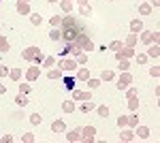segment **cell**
Returning <instances> with one entry per match:
<instances>
[{
    "label": "cell",
    "instance_id": "d590c367",
    "mask_svg": "<svg viewBox=\"0 0 160 143\" xmlns=\"http://www.w3.org/2000/svg\"><path fill=\"white\" fill-rule=\"evenodd\" d=\"M88 86L94 90V88H98V86H100V79H92V77H90V79H88Z\"/></svg>",
    "mask_w": 160,
    "mask_h": 143
},
{
    "label": "cell",
    "instance_id": "8fae6325",
    "mask_svg": "<svg viewBox=\"0 0 160 143\" xmlns=\"http://www.w3.org/2000/svg\"><path fill=\"white\" fill-rule=\"evenodd\" d=\"M17 11H19L21 15H28V13H30V4H28L26 0H19V2H17Z\"/></svg>",
    "mask_w": 160,
    "mask_h": 143
},
{
    "label": "cell",
    "instance_id": "ffe728a7",
    "mask_svg": "<svg viewBox=\"0 0 160 143\" xmlns=\"http://www.w3.org/2000/svg\"><path fill=\"white\" fill-rule=\"evenodd\" d=\"M135 128H137V126H135ZM137 135H139L141 139H147V137H150V128H145V126H139V128H137Z\"/></svg>",
    "mask_w": 160,
    "mask_h": 143
},
{
    "label": "cell",
    "instance_id": "9c48e42d",
    "mask_svg": "<svg viewBox=\"0 0 160 143\" xmlns=\"http://www.w3.org/2000/svg\"><path fill=\"white\" fill-rule=\"evenodd\" d=\"M39 53V47H28V49H24V60H34V56Z\"/></svg>",
    "mask_w": 160,
    "mask_h": 143
},
{
    "label": "cell",
    "instance_id": "836d02e7",
    "mask_svg": "<svg viewBox=\"0 0 160 143\" xmlns=\"http://www.w3.org/2000/svg\"><path fill=\"white\" fill-rule=\"evenodd\" d=\"M64 86H66L68 90H75V79H73V77H66V79H64Z\"/></svg>",
    "mask_w": 160,
    "mask_h": 143
},
{
    "label": "cell",
    "instance_id": "d6986e66",
    "mask_svg": "<svg viewBox=\"0 0 160 143\" xmlns=\"http://www.w3.org/2000/svg\"><path fill=\"white\" fill-rule=\"evenodd\" d=\"M47 77H49V79H60V77H62V71H60V68H49Z\"/></svg>",
    "mask_w": 160,
    "mask_h": 143
},
{
    "label": "cell",
    "instance_id": "52a82bcc",
    "mask_svg": "<svg viewBox=\"0 0 160 143\" xmlns=\"http://www.w3.org/2000/svg\"><path fill=\"white\" fill-rule=\"evenodd\" d=\"M141 41L147 43V45H152V43L158 41V32H143V34H141Z\"/></svg>",
    "mask_w": 160,
    "mask_h": 143
},
{
    "label": "cell",
    "instance_id": "8992f818",
    "mask_svg": "<svg viewBox=\"0 0 160 143\" xmlns=\"http://www.w3.org/2000/svg\"><path fill=\"white\" fill-rule=\"evenodd\" d=\"M77 68V62L75 60H60V71H66V73H71V71H75Z\"/></svg>",
    "mask_w": 160,
    "mask_h": 143
},
{
    "label": "cell",
    "instance_id": "ba28073f",
    "mask_svg": "<svg viewBox=\"0 0 160 143\" xmlns=\"http://www.w3.org/2000/svg\"><path fill=\"white\" fill-rule=\"evenodd\" d=\"M39 75H41V68H39V66H30V68H28V73H26L28 81H34Z\"/></svg>",
    "mask_w": 160,
    "mask_h": 143
},
{
    "label": "cell",
    "instance_id": "f546056e",
    "mask_svg": "<svg viewBox=\"0 0 160 143\" xmlns=\"http://www.w3.org/2000/svg\"><path fill=\"white\" fill-rule=\"evenodd\" d=\"M49 39H51V41L62 39V30H51V32H49Z\"/></svg>",
    "mask_w": 160,
    "mask_h": 143
},
{
    "label": "cell",
    "instance_id": "bcb514c9",
    "mask_svg": "<svg viewBox=\"0 0 160 143\" xmlns=\"http://www.w3.org/2000/svg\"><path fill=\"white\" fill-rule=\"evenodd\" d=\"M126 90H128V92H126V96H128V98L137 96V90H135V88H126Z\"/></svg>",
    "mask_w": 160,
    "mask_h": 143
},
{
    "label": "cell",
    "instance_id": "3957f363",
    "mask_svg": "<svg viewBox=\"0 0 160 143\" xmlns=\"http://www.w3.org/2000/svg\"><path fill=\"white\" fill-rule=\"evenodd\" d=\"M130 83H132V75H130L128 71H124V73L120 75V79H118V83H115V86H118V90H126Z\"/></svg>",
    "mask_w": 160,
    "mask_h": 143
},
{
    "label": "cell",
    "instance_id": "816d5d0a",
    "mask_svg": "<svg viewBox=\"0 0 160 143\" xmlns=\"http://www.w3.org/2000/svg\"><path fill=\"white\" fill-rule=\"evenodd\" d=\"M4 92H6V88H4V86H0V94H4Z\"/></svg>",
    "mask_w": 160,
    "mask_h": 143
},
{
    "label": "cell",
    "instance_id": "7c38bea8",
    "mask_svg": "<svg viewBox=\"0 0 160 143\" xmlns=\"http://www.w3.org/2000/svg\"><path fill=\"white\" fill-rule=\"evenodd\" d=\"M141 30H143V21H141V19H132V21H130V32L137 34V32H141Z\"/></svg>",
    "mask_w": 160,
    "mask_h": 143
},
{
    "label": "cell",
    "instance_id": "f1b7e54d",
    "mask_svg": "<svg viewBox=\"0 0 160 143\" xmlns=\"http://www.w3.org/2000/svg\"><path fill=\"white\" fill-rule=\"evenodd\" d=\"M139 11H141V15H150L152 13V4H141Z\"/></svg>",
    "mask_w": 160,
    "mask_h": 143
},
{
    "label": "cell",
    "instance_id": "ac0fdd59",
    "mask_svg": "<svg viewBox=\"0 0 160 143\" xmlns=\"http://www.w3.org/2000/svg\"><path fill=\"white\" fill-rule=\"evenodd\" d=\"M77 79H79V81H88V79H90V71H88V68H79Z\"/></svg>",
    "mask_w": 160,
    "mask_h": 143
},
{
    "label": "cell",
    "instance_id": "d6a6232c",
    "mask_svg": "<svg viewBox=\"0 0 160 143\" xmlns=\"http://www.w3.org/2000/svg\"><path fill=\"white\" fill-rule=\"evenodd\" d=\"M30 21H32L34 26H41V24H43V17H41V15H37V13H34V15H30Z\"/></svg>",
    "mask_w": 160,
    "mask_h": 143
},
{
    "label": "cell",
    "instance_id": "7bdbcfd3",
    "mask_svg": "<svg viewBox=\"0 0 160 143\" xmlns=\"http://www.w3.org/2000/svg\"><path fill=\"white\" fill-rule=\"evenodd\" d=\"M109 49H111V51H118V49H122V43L120 41H113V43L109 45Z\"/></svg>",
    "mask_w": 160,
    "mask_h": 143
},
{
    "label": "cell",
    "instance_id": "60d3db41",
    "mask_svg": "<svg viewBox=\"0 0 160 143\" xmlns=\"http://www.w3.org/2000/svg\"><path fill=\"white\" fill-rule=\"evenodd\" d=\"M118 126H128V118L126 115H120L118 118Z\"/></svg>",
    "mask_w": 160,
    "mask_h": 143
},
{
    "label": "cell",
    "instance_id": "e0dca14e",
    "mask_svg": "<svg viewBox=\"0 0 160 143\" xmlns=\"http://www.w3.org/2000/svg\"><path fill=\"white\" fill-rule=\"evenodd\" d=\"M66 139H68V141H81V130H71V133L66 135Z\"/></svg>",
    "mask_w": 160,
    "mask_h": 143
},
{
    "label": "cell",
    "instance_id": "4316f807",
    "mask_svg": "<svg viewBox=\"0 0 160 143\" xmlns=\"http://www.w3.org/2000/svg\"><path fill=\"white\" fill-rule=\"evenodd\" d=\"M111 79H115V73L113 71H103V81H111Z\"/></svg>",
    "mask_w": 160,
    "mask_h": 143
},
{
    "label": "cell",
    "instance_id": "681fc988",
    "mask_svg": "<svg viewBox=\"0 0 160 143\" xmlns=\"http://www.w3.org/2000/svg\"><path fill=\"white\" fill-rule=\"evenodd\" d=\"M21 139H24L26 143H32V141H34V135H24Z\"/></svg>",
    "mask_w": 160,
    "mask_h": 143
},
{
    "label": "cell",
    "instance_id": "f6af8a7d",
    "mask_svg": "<svg viewBox=\"0 0 160 143\" xmlns=\"http://www.w3.org/2000/svg\"><path fill=\"white\" fill-rule=\"evenodd\" d=\"M150 75H152V77H158V75H160V68H158V66H152V68H150Z\"/></svg>",
    "mask_w": 160,
    "mask_h": 143
},
{
    "label": "cell",
    "instance_id": "2e32d148",
    "mask_svg": "<svg viewBox=\"0 0 160 143\" xmlns=\"http://www.w3.org/2000/svg\"><path fill=\"white\" fill-rule=\"evenodd\" d=\"M120 139L122 141H132V139H135V133H132V130H122Z\"/></svg>",
    "mask_w": 160,
    "mask_h": 143
},
{
    "label": "cell",
    "instance_id": "5bb4252c",
    "mask_svg": "<svg viewBox=\"0 0 160 143\" xmlns=\"http://www.w3.org/2000/svg\"><path fill=\"white\" fill-rule=\"evenodd\" d=\"M62 111H64V113H73V111H75V102H73V100H64V102H62Z\"/></svg>",
    "mask_w": 160,
    "mask_h": 143
},
{
    "label": "cell",
    "instance_id": "db71d44e",
    "mask_svg": "<svg viewBox=\"0 0 160 143\" xmlns=\"http://www.w3.org/2000/svg\"><path fill=\"white\" fill-rule=\"evenodd\" d=\"M79 4H88V0H79Z\"/></svg>",
    "mask_w": 160,
    "mask_h": 143
},
{
    "label": "cell",
    "instance_id": "74e56055",
    "mask_svg": "<svg viewBox=\"0 0 160 143\" xmlns=\"http://www.w3.org/2000/svg\"><path fill=\"white\" fill-rule=\"evenodd\" d=\"M79 13H81V15H90V13H92V9H90V6H88V4H81Z\"/></svg>",
    "mask_w": 160,
    "mask_h": 143
},
{
    "label": "cell",
    "instance_id": "44dd1931",
    "mask_svg": "<svg viewBox=\"0 0 160 143\" xmlns=\"http://www.w3.org/2000/svg\"><path fill=\"white\" fill-rule=\"evenodd\" d=\"M60 4H62V11L64 13H71L73 11V0H62Z\"/></svg>",
    "mask_w": 160,
    "mask_h": 143
},
{
    "label": "cell",
    "instance_id": "d4e9b609",
    "mask_svg": "<svg viewBox=\"0 0 160 143\" xmlns=\"http://www.w3.org/2000/svg\"><path fill=\"white\" fill-rule=\"evenodd\" d=\"M137 107H139V100H137V96L128 98V109H130V111H137Z\"/></svg>",
    "mask_w": 160,
    "mask_h": 143
},
{
    "label": "cell",
    "instance_id": "8d00e7d4",
    "mask_svg": "<svg viewBox=\"0 0 160 143\" xmlns=\"http://www.w3.org/2000/svg\"><path fill=\"white\" fill-rule=\"evenodd\" d=\"M0 51H9V43L4 37H0Z\"/></svg>",
    "mask_w": 160,
    "mask_h": 143
},
{
    "label": "cell",
    "instance_id": "7a4b0ae2",
    "mask_svg": "<svg viewBox=\"0 0 160 143\" xmlns=\"http://www.w3.org/2000/svg\"><path fill=\"white\" fill-rule=\"evenodd\" d=\"M75 43H77V47H79L81 51H92V49H94L92 41H90V39H88V37L83 34V30L79 32V37H77V41H75Z\"/></svg>",
    "mask_w": 160,
    "mask_h": 143
},
{
    "label": "cell",
    "instance_id": "603a6c76",
    "mask_svg": "<svg viewBox=\"0 0 160 143\" xmlns=\"http://www.w3.org/2000/svg\"><path fill=\"white\" fill-rule=\"evenodd\" d=\"M126 45H128V47H135V45H137V34H135V32L126 37Z\"/></svg>",
    "mask_w": 160,
    "mask_h": 143
},
{
    "label": "cell",
    "instance_id": "6da1fadb",
    "mask_svg": "<svg viewBox=\"0 0 160 143\" xmlns=\"http://www.w3.org/2000/svg\"><path fill=\"white\" fill-rule=\"evenodd\" d=\"M60 26H62V39H64L66 43H75V41H77V37H79V32H81L79 21H77L75 17L66 15V17H62Z\"/></svg>",
    "mask_w": 160,
    "mask_h": 143
},
{
    "label": "cell",
    "instance_id": "83f0119b",
    "mask_svg": "<svg viewBox=\"0 0 160 143\" xmlns=\"http://www.w3.org/2000/svg\"><path fill=\"white\" fill-rule=\"evenodd\" d=\"M137 124H139V115H137V113H132V115H128V126H132V128H135Z\"/></svg>",
    "mask_w": 160,
    "mask_h": 143
},
{
    "label": "cell",
    "instance_id": "f5cc1de1",
    "mask_svg": "<svg viewBox=\"0 0 160 143\" xmlns=\"http://www.w3.org/2000/svg\"><path fill=\"white\" fill-rule=\"evenodd\" d=\"M152 4H154V6H158V4H160V0H152Z\"/></svg>",
    "mask_w": 160,
    "mask_h": 143
},
{
    "label": "cell",
    "instance_id": "1f68e13d",
    "mask_svg": "<svg viewBox=\"0 0 160 143\" xmlns=\"http://www.w3.org/2000/svg\"><path fill=\"white\" fill-rule=\"evenodd\" d=\"M96 111H98V115H100V118H107V115H109V107H105V105H100Z\"/></svg>",
    "mask_w": 160,
    "mask_h": 143
},
{
    "label": "cell",
    "instance_id": "f907efd6",
    "mask_svg": "<svg viewBox=\"0 0 160 143\" xmlns=\"http://www.w3.org/2000/svg\"><path fill=\"white\" fill-rule=\"evenodd\" d=\"M34 62H37V64H41V62H43V56H41V51L34 56Z\"/></svg>",
    "mask_w": 160,
    "mask_h": 143
},
{
    "label": "cell",
    "instance_id": "484cf974",
    "mask_svg": "<svg viewBox=\"0 0 160 143\" xmlns=\"http://www.w3.org/2000/svg\"><path fill=\"white\" fill-rule=\"evenodd\" d=\"M92 109H94V102H92V100H83L81 111H83V113H88V111H92Z\"/></svg>",
    "mask_w": 160,
    "mask_h": 143
},
{
    "label": "cell",
    "instance_id": "7402d4cb",
    "mask_svg": "<svg viewBox=\"0 0 160 143\" xmlns=\"http://www.w3.org/2000/svg\"><path fill=\"white\" fill-rule=\"evenodd\" d=\"M15 100H17V105H19V107H26V105L30 102V98H28L26 94H19L17 98H15Z\"/></svg>",
    "mask_w": 160,
    "mask_h": 143
},
{
    "label": "cell",
    "instance_id": "ee69618b",
    "mask_svg": "<svg viewBox=\"0 0 160 143\" xmlns=\"http://www.w3.org/2000/svg\"><path fill=\"white\" fill-rule=\"evenodd\" d=\"M137 62H139V64H145V62H147V53H141V56H137Z\"/></svg>",
    "mask_w": 160,
    "mask_h": 143
},
{
    "label": "cell",
    "instance_id": "c3c4849f",
    "mask_svg": "<svg viewBox=\"0 0 160 143\" xmlns=\"http://www.w3.org/2000/svg\"><path fill=\"white\" fill-rule=\"evenodd\" d=\"M6 75H9V68H6V66H2V64H0V77H6Z\"/></svg>",
    "mask_w": 160,
    "mask_h": 143
},
{
    "label": "cell",
    "instance_id": "e575fe53",
    "mask_svg": "<svg viewBox=\"0 0 160 143\" xmlns=\"http://www.w3.org/2000/svg\"><path fill=\"white\" fill-rule=\"evenodd\" d=\"M77 62H79V64H85V62H88V51H85V53H83V51L77 53Z\"/></svg>",
    "mask_w": 160,
    "mask_h": 143
},
{
    "label": "cell",
    "instance_id": "4dcf8cb0",
    "mask_svg": "<svg viewBox=\"0 0 160 143\" xmlns=\"http://www.w3.org/2000/svg\"><path fill=\"white\" fill-rule=\"evenodd\" d=\"M43 64H45V66H49V68H51V66H53V64H56V58H53V56H47V58H43Z\"/></svg>",
    "mask_w": 160,
    "mask_h": 143
},
{
    "label": "cell",
    "instance_id": "30bf717a",
    "mask_svg": "<svg viewBox=\"0 0 160 143\" xmlns=\"http://www.w3.org/2000/svg\"><path fill=\"white\" fill-rule=\"evenodd\" d=\"M73 98H75V100H92V94H90V92H79V90H75V92H73Z\"/></svg>",
    "mask_w": 160,
    "mask_h": 143
},
{
    "label": "cell",
    "instance_id": "b9f144b4",
    "mask_svg": "<svg viewBox=\"0 0 160 143\" xmlns=\"http://www.w3.org/2000/svg\"><path fill=\"white\" fill-rule=\"evenodd\" d=\"M60 21H62V17H58V15H53V17L49 19V24H51V26H60Z\"/></svg>",
    "mask_w": 160,
    "mask_h": 143
},
{
    "label": "cell",
    "instance_id": "9a60e30c",
    "mask_svg": "<svg viewBox=\"0 0 160 143\" xmlns=\"http://www.w3.org/2000/svg\"><path fill=\"white\" fill-rule=\"evenodd\" d=\"M158 56H160V47L156 45V43H154L152 47L147 49V58H158Z\"/></svg>",
    "mask_w": 160,
    "mask_h": 143
},
{
    "label": "cell",
    "instance_id": "7dc6e473",
    "mask_svg": "<svg viewBox=\"0 0 160 143\" xmlns=\"http://www.w3.org/2000/svg\"><path fill=\"white\" fill-rule=\"evenodd\" d=\"M19 90H21V94H28V92H30V86H28V83H21Z\"/></svg>",
    "mask_w": 160,
    "mask_h": 143
},
{
    "label": "cell",
    "instance_id": "5b68a950",
    "mask_svg": "<svg viewBox=\"0 0 160 143\" xmlns=\"http://www.w3.org/2000/svg\"><path fill=\"white\" fill-rule=\"evenodd\" d=\"M94 135H96V128L94 126H85L81 130V141H94Z\"/></svg>",
    "mask_w": 160,
    "mask_h": 143
},
{
    "label": "cell",
    "instance_id": "ab89813d",
    "mask_svg": "<svg viewBox=\"0 0 160 143\" xmlns=\"http://www.w3.org/2000/svg\"><path fill=\"white\" fill-rule=\"evenodd\" d=\"M118 62H120V71H128V68H130L128 60H118Z\"/></svg>",
    "mask_w": 160,
    "mask_h": 143
},
{
    "label": "cell",
    "instance_id": "cb8c5ba5",
    "mask_svg": "<svg viewBox=\"0 0 160 143\" xmlns=\"http://www.w3.org/2000/svg\"><path fill=\"white\" fill-rule=\"evenodd\" d=\"M9 77H11L13 81H19V77H21V71H19V68H13V71H9Z\"/></svg>",
    "mask_w": 160,
    "mask_h": 143
},
{
    "label": "cell",
    "instance_id": "9f6ffc18",
    "mask_svg": "<svg viewBox=\"0 0 160 143\" xmlns=\"http://www.w3.org/2000/svg\"><path fill=\"white\" fill-rule=\"evenodd\" d=\"M111 2H113V0H111Z\"/></svg>",
    "mask_w": 160,
    "mask_h": 143
},
{
    "label": "cell",
    "instance_id": "4fadbf2b",
    "mask_svg": "<svg viewBox=\"0 0 160 143\" xmlns=\"http://www.w3.org/2000/svg\"><path fill=\"white\" fill-rule=\"evenodd\" d=\"M51 130H53V133H64V130H66V126H64V122H62V120H56V122L51 124Z\"/></svg>",
    "mask_w": 160,
    "mask_h": 143
},
{
    "label": "cell",
    "instance_id": "277c9868",
    "mask_svg": "<svg viewBox=\"0 0 160 143\" xmlns=\"http://www.w3.org/2000/svg\"><path fill=\"white\" fill-rule=\"evenodd\" d=\"M132 56H135V49L128 47V45L124 49H118V51H115V60H128V58H132Z\"/></svg>",
    "mask_w": 160,
    "mask_h": 143
},
{
    "label": "cell",
    "instance_id": "f35d334b",
    "mask_svg": "<svg viewBox=\"0 0 160 143\" xmlns=\"http://www.w3.org/2000/svg\"><path fill=\"white\" fill-rule=\"evenodd\" d=\"M30 122H32L34 126H37V124H41V115H39V113H32V115H30Z\"/></svg>",
    "mask_w": 160,
    "mask_h": 143
},
{
    "label": "cell",
    "instance_id": "11a10c76",
    "mask_svg": "<svg viewBox=\"0 0 160 143\" xmlns=\"http://www.w3.org/2000/svg\"><path fill=\"white\" fill-rule=\"evenodd\" d=\"M49 2H58V0H49Z\"/></svg>",
    "mask_w": 160,
    "mask_h": 143
}]
</instances>
